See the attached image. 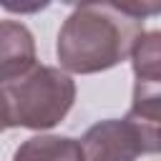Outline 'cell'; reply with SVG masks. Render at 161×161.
Masks as SVG:
<instances>
[{"label": "cell", "mask_w": 161, "mask_h": 161, "mask_svg": "<svg viewBox=\"0 0 161 161\" xmlns=\"http://www.w3.org/2000/svg\"><path fill=\"white\" fill-rule=\"evenodd\" d=\"M143 33V20L121 3H83L63 20L55 55L65 73H101L128 60Z\"/></svg>", "instance_id": "obj_1"}, {"label": "cell", "mask_w": 161, "mask_h": 161, "mask_svg": "<svg viewBox=\"0 0 161 161\" xmlns=\"http://www.w3.org/2000/svg\"><path fill=\"white\" fill-rule=\"evenodd\" d=\"M3 126L45 131L58 126L75 101V80L55 65H35L25 75L3 80Z\"/></svg>", "instance_id": "obj_2"}, {"label": "cell", "mask_w": 161, "mask_h": 161, "mask_svg": "<svg viewBox=\"0 0 161 161\" xmlns=\"http://www.w3.org/2000/svg\"><path fill=\"white\" fill-rule=\"evenodd\" d=\"M86 161H136L148 153L141 128L131 118H106L93 123L83 138Z\"/></svg>", "instance_id": "obj_3"}, {"label": "cell", "mask_w": 161, "mask_h": 161, "mask_svg": "<svg viewBox=\"0 0 161 161\" xmlns=\"http://www.w3.org/2000/svg\"><path fill=\"white\" fill-rule=\"evenodd\" d=\"M133 98L128 116H151L161 111V30H148L133 55Z\"/></svg>", "instance_id": "obj_4"}, {"label": "cell", "mask_w": 161, "mask_h": 161, "mask_svg": "<svg viewBox=\"0 0 161 161\" xmlns=\"http://www.w3.org/2000/svg\"><path fill=\"white\" fill-rule=\"evenodd\" d=\"M35 63V40L33 33L18 20H3L0 25V75L13 80L33 70Z\"/></svg>", "instance_id": "obj_5"}, {"label": "cell", "mask_w": 161, "mask_h": 161, "mask_svg": "<svg viewBox=\"0 0 161 161\" xmlns=\"http://www.w3.org/2000/svg\"><path fill=\"white\" fill-rule=\"evenodd\" d=\"M13 161H86L80 141L70 136H33L23 141Z\"/></svg>", "instance_id": "obj_6"}, {"label": "cell", "mask_w": 161, "mask_h": 161, "mask_svg": "<svg viewBox=\"0 0 161 161\" xmlns=\"http://www.w3.org/2000/svg\"><path fill=\"white\" fill-rule=\"evenodd\" d=\"M141 133H143V141H146V151L148 153H161V118H153V121H133Z\"/></svg>", "instance_id": "obj_7"}]
</instances>
